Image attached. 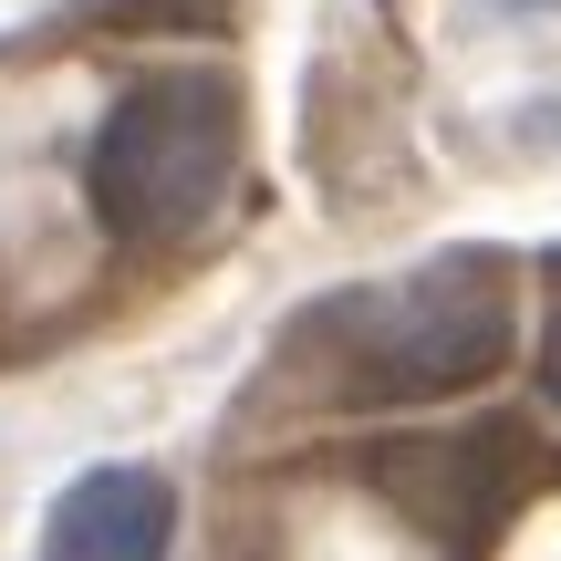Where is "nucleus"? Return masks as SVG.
<instances>
[{"label": "nucleus", "instance_id": "f257e3e1", "mask_svg": "<svg viewBox=\"0 0 561 561\" xmlns=\"http://www.w3.org/2000/svg\"><path fill=\"white\" fill-rule=\"evenodd\" d=\"M520 354V261L510 250H437L416 271L343 280L280 322L271 385L312 416H416L510 375Z\"/></svg>", "mask_w": 561, "mask_h": 561}, {"label": "nucleus", "instance_id": "f03ea898", "mask_svg": "<svg viewBox=\"0 0 561 561\" xmlns=\"http://www.w3.org/2000/svg\"><path fill=\"white\" fill-rule=\"evenodd\" d=\"M240 157H250V104L229 73H208V62L136 73L83 146V208L115 250H187L229 208Z\"/></svg>", "mask_w": 561, "mask_h": 561}, {"label": "nucleus", "instance_id": "7ed1b4c3", "mask_svg": "<svg viewBox=\"0 0 561 561\" xmlns=\"http://www.w3.org/2000/svg\"><path fill=\"white\" fill-rule=\"evenodd\" d=\"M354 479L385 489L416 530L447 551H479L551 489V447L530 416H479V426H405V437L354 447Z\"/></svg>", "mask_w": 561, "mask_h": 561}, {"label": "nucleus", "instance_id": "20e7f679", "mask_svg": "<svg viewBox=\"0 0 561 561\" xmlns=\"http://www.w3.org/2000/svg\"><path fill=\"white\" fill-rule=\"evenodd\" d=\"M167 541H178V489L136 458L83 468L42 510V561H167Z\"/></svg>", "mask_w": 561, "mask_h": 561}, {"label": "nucleus", "instance_id": "39448f33", "mask_svg": "<svg viewBox=\"0 0 561 561\" xmlns=\"http://www.w3.org/2000/svg\"><path fill=\"white\" fill-rule=\"evenodd\" d=\"M541 385H551V405H561V250L541 261Z\"/></svg>", "mask_w": 561, "mask_h": 561}, {"label": "nucleus", "instance_id": "423d86ee", "mask_svg": "<svg viewBox=\"0 0 561 561\" xmlns=\"http://www.w3.org/2000/svg\"><path fill=\"white\" fill-rule=\"evenodd\" d=\"M551 125H561V115H551Z\"/></svg>", "mask_w": 561, "mask_h": 561}]
</instances>
